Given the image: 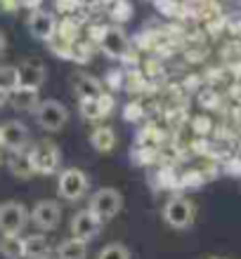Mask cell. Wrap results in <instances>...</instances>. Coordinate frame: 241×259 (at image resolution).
I'll return each instance as SVG.
<instances>
[{
	"instance_id": "obj_9",
	"label": "cell",
	"mask_w": 241,
	"mask_h": 259,
	"mask_svg": "<svg viewBox=\"0 0 241 259\" xmlns=\"http://www.w3.org/2000/svg\"><path fill=\"white\" fill-rule=\"evenodd\" d=\"M26 24L31 35L38 38V40H52L57 33V17L52 12H48V10H41V7L31 10Z\"/></svg>"
},
{
	"instance_id": "obj_4",
	"label": "cell",
	"mask_w": 241,
	"mask_h": 259,
	"mask_svg": "<svg viewBox=\"0 0 241 259\" xmlns=\"http://www.w3.org/2000/svg\"><path fill=\"white\" fill-rule=\"evenodd\" d=\"M28 158L33 163V170L41 172V175H55L59 163H62V153L57 149V144L48 142V139L33 144L28 151Z\"/></svg>"
},
{
	"instance_id": "obj_10",
	"label": "cell",
	"mask_w": 241,
	"mask_h": 259,
	"mask_svg": "<svg viewBox=\"0 0 241 259\" xmlns=\"http://www.w3.org/2000/svg\"><path fill=\"white\" fill-rule=\"evenodd\" d=\"M28 144V130L19 120H7L5 125H0V146H5L12 153L26 149Z\"/></svg>"
},
{
	"instance_id": "obj_6",
	"label": "cell",
	"mask_w": 241,
	"mask_h": 259,
	"mask_svg": "<svg viewBox=\"0 0 241 259\" xmlns=\"http://www.w3.org/2000/svg\"><path fill=\"white\" fill-rule=\"evenodd\" d=\"M36 120L45 132H57L69 120V109L62 102H57V99H45L36 111Z\"/></svg>"
},
{
	"instance_id": "obj_7",
	"label": "cell",
	"mask_w": 241,
	"mask_h": 259,
	"mask_svg": "<svg viewBox=\"0 0 241 259\" xmlns=\"http://www.w3.org/2000/svg\"><path fill=\"white\" fill-rule=\"evenodd\" d=\"M99 50L111 59H123L130 50V40L118 26H104L99 33Z\"/></svg>"
},
{
	"instance_id": "obj_21",
	"label": "cell",
	"mask_w": 241,
	"mask_h": 259,
	"mask_svg": "<svg viewBox=\"0 0 241 259\" xmlns=\"http://www.w3.org/2000/svg\"><path fill=\"white\" fill-rule=\"evenodd\" d=\"M17 88H21L17 66H0V95H10Z\"/></svg>"
},
{
	"instance_id": "obj_23",
	"label": "cell",
	"mask_w": 241,
	"mask_h": 259,
	"mask_svg": "<svg viewBox=\"0 0 241 259\" xmlns=\"http://www.w3.org/2000/svg\"><path fill=\"white\" fill-rule=\"evenodd\" d=\"M38 3H41V0H19V5H26V7H31V10H38Z\"/></svg>"
},
{
	"instance_id": "obj_15",
	"label": "cell",
	"mask_w": 241,
	"mask_h": 259,
	"mask_svg": "<svg viewBox=\"0 0 241 259\" xmlns=\"http://www.w3.org/2000/svg\"><path fill=\"white\" fill-rule=\"evenodd\" d=\"M111 104L114 102L107 95H102L99 99H85V102H81V116L85 120H102L111 111Z\"/></svg>"
},
{
	"instance_id": "obj_20",
	"label": "cell",
	"mask_w": 241,
	"mask_h": 259,
	"mask_svg": "<svg viewBox=\"0 0 241 259\" xmlns=\"http://www.w3.org/2000/svg\"><path fill=\"white\" fill-rule=\"evenodd\" d=\"M0 254L5 259H24V238L21 236H3Z\"/></svg>"
},
{
	"instance_id": "obj_25",
	"label": "cell",
	"mask_w": 241,
	"mask_h": 259,
	"mask_svg": "<svg viewBox=\"0 0 241 259\" xmlns=\"http://www.w3.org/2000/svg\"><path fill=\"white\" fill-rule=\"evenodd\" d=\"M152 3H159V0H152Z\"/></svg>"
},
{
	"instance_id": "obj_18",
	"label": "cell",
	"mask_w": 241,
	"mask_h": 259,
	"mask_svg": "<svg viewBox=\"0 0 241 259\" xmlns=\"http://www.w3.org/2000/svg\"><path fill=\"white\" fill-rule=\"evenodd\" d=\"M90 144L95 146V151L99 153H109L116 146V135L111 127H95V132L90 135Z\"/></svg>"
},
{
	"instance_id": "obj_3",
	"label": "cell",
	"mask_w": 241,
	"mask_h": 259,
	"mask_svg": "<svg viewBox=\"0 0 241 259\" xmlns=\"http://www.w3.org/2000/svg\"><path fill=\"white\" fill-rule=\"evenodd\" d=\"M196 217V207L189 198L175 196L163 205V222L173 229H189Z\"/></svg>"
},
{
	"instance_id": "obj_5",
	"label": "cell",
	"mask_w": 241,
	"mask_h": 259,
	"mask_svg": "<svg viewBox=\"0 0 241 259\" xmlns=\"http://www.w3.org/2000/svg\"><path fill=\"white\" fill-rule=\"evenodd\" d=\"M88 189H90L88 175L83 170H78V167L64 170L62 175H59V179H57V191H59V196H62L64 200H71V203L81 200V198L88 193Z\"/></svg>"
},
{
	"instance_id": "obj_11",
	"label": "cell",
	"mask_w": 241,
	"mask_h": 259,
	"mask_svg": "<svg viewBox=\"0 0 241 259\" xmlns=\"http://www.w3.org/2000/svg\"><path fill=\"white\" fill-rule=\"evenodd\" d=\"M99 229H102V222H99L90 210L76 212L74 219H71V238L83 240V243H90L92 238H97Z\"/></svg>"
},
{
	"instance_id": "obj_1",
	"label": "cell",
	"mask_w": 241,
	"mask_h": 259,
	"mask_svg": "<svg viewBox=\"0 0 241 259\" xmlns=\"http://www.w3.org/2000/svg\"><path fill=\"white\" fill-rule=\"evenodd\" d=\"M121 207H123V196H121V191L111 189V186H104V189H99L95 196L90 198L88 210L92 212L99 222H109V219H114L118 212H121Z\"/></svg>"
},
{
	"instance_id": "obj_19",
	"label": "cell",
	"mask_w": 241,
	"mask_h": 259,
	"mask_svg": "<svg viewBox=\"0 0 241 259\" xmlns=\"http://www.w3.org/2000/svg\"><path fill=\"white\" fill-rule=\"evenodd\" d=\"M10 172H12L14 177H19V179H31L33 177L36 170H33V163H31L28 153H24V151L14 153V156L10 158Z\"/></svg>"
},
{
	"instance_id": "obj_24",
	"label": "cell",
	"mask_w": 241,
	"mask_h": 259,
	"mask_svg": "<svg viewBox=\"0 0 241 259\" xmlns=\"http://www.w3.org/2000/svg\"><path fill=\"white\" fill-rule=\"evenodd\" d=\"M5 48H7V38H5V33H0V55L5 52Z\"/></svg>"
},
{
	"instance_id": "obj_8",
	"label": "cell",
	"mask_w": 241,
	"mask_h": 259,
	"mask_svg": "<svg viewBox=\"0 0 241 259\" xmlns=\"http://www.w3.org/2000/svg\"><path fill=\"white\" fill-rule=\"evenodd\" d=\"M31 222L43 231H52L62 222V205L57 200H41L31 210Z\"/></svg>"
},
{
	"instance_id": "obj_12",
	"label": "cell",
	"mask_w": 241,
	"mask_h": 259,
	"mask_svg": "<svg viewBox=\"0 0 241 259\" xmlns=\"http://www.w3.org/2000/svg\"><path fill=\"white\" fill-rule=\"evenodd\" d=\"M19 71V82L21 88H28V90H41V85L45 82V66L41 62H26L17 66Z\"/></svg>"
},
{
	"instance_id": "obj_13",
	"label": "cell",
	"mask_w": 241,
	"mask_h": 259,
	"mask_svg": "<svg viewBox=\"0 0 241 259\" xmlns=\"http://www.w3.org/2000/svg\"><path fill=\"white\" fill-rule=\"evenodd\" d=\"M74 92H76V97L81 102H85V99H99L104 95L99 80L88 73H81L74 78Z\"/></svg>"
},
{
	"instance_id": "obj_14",
	"label": "cell",
	"mask_w": 241,
	"mask_h": 259,
	"mask_svg": "<svg viewBox=\"0 0 241 259\" xmlns=\"http://www.w3.org/2000/svg\"><path fill=\"white\" fill-rule=\"evenodd\" d=\"M10 104L19 111H38L41 106V97H38V90H28V88H17L14 92L7 95Z\"/></svg>"
},
{
	"instance_id": "obj_16",
	"label": "cell",
	"mask_w": 241,
	"mask_h": 259,
	"mask_svg": "<svg viewBox=\"0 0 241 259\" xmlns=\"http://www.w3.org/2000/svg\"><path fill=\"white\" fill-rule=\"evenodd\" d=\"M24 257L26 259H50V243L45 236H28L24 238Z\"/></svg>"
},
{
	"instance_id": "obj_2",
	"label": "cell",
	"mask_w": 241,
	"mask_h": 259,
	"mask_svg": "<svg viewBox=\"0 0 241 259\" xmlns=\"http://www.w3.org/2000/svg\"><path fill=\"white\" fill-rule=\"evenodd\" d=\"M28 219H31V212L26 210L24 203L7 200L0 205V233L3 236H19L24 226L28 224Z\"/></svg>"
},
{
	"instance_id": "obj_22",
	"label": "cell",
	"mask_w": 241,
	"mask_h": 259,
	"mask_svg": "<svg viewBox=\"0 0 241 259\" xmlns=\"http://www.w3.org/2000/svg\"><path fill=\"white\" fill-rule=\"evenodd\" d=\"M97 259H130V250L123 243H109L107 247L99 250Z\"/></svg>"
},
{
	"instance_id": "obj_17",
	"label": "cell",
	"mask_w": 241,
	"mask_h": 259,
	"mask_svg": "<svg viewBox=\"0 0 241 259\" xmlns=\"http://www.w3.org/2000/svg\"><path fill=\"white\" fill-rule=\"evenodd\" d=\"M55 259H88V243L76 238H66L62 245L57 247Z\"/></svg>"
}]
</instances>
